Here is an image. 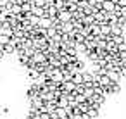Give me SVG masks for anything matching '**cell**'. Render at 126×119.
Segmentation results:
<instances>
[{"label": "cell", "instance_id": "cell-1", "mask_svg": "<svg viewBox=\"0 0 126 119\" xmlns=\"http://www.w3.org/2000/svg\"><path fill=\"white\" fill-rule=\"evenodd\" d=\"M57 19H59L62 24H66V23H71V21H73V14L66 9V11H61V12H59V17H57Z\"/></svg>", "mask_w": 126, "mask_h": 119}, {"label": "cell", "instance_id": "cell-2", "mask_svg": "<svg viewBox=\"0 0 126 119\" xmlns=\"http://www.w3.org/2000/svg\"><path fill=\"white\" fill-rule=\"evenodd\" d=\"M114 9H116V4L112 0H104L102 2V11L107 12V14H114Z\"/></svg>", "mask_w": 126, "mask_h": 119}, {"label": "cell", "instance_id": "cell-3", "mask_svg": "<svg viewBox=\"0 0 126 119\" xmlns=\"http://www.w3.org/2000/svg\"><path fill=\"white\" fill-rule=\"evenodd\" d=\"M100 35H102V36H105V38L112 36V26H110L109 23H104V24H100Z\"/></svg>", "mask_w": 126, "mask_h": 119}, {"label": "cell", "instance_id": "cell-4", "mask_svg": "<svg viewBox=\"0 0 126 119\" xmlns=\"http://www.w3.org/2000/svg\"><path fill=\"white\" fill-rule=\"evenodd\" d=\"M52 81H55V83H64V73H62V69H54V73H52V78H50Z\"/></svg>", "mask_w": 126, "mask_h": 119}, {"label": "cell", "instance_id": "cell-5", "mask_svg": "<svg viewBox=\"0 0 126 119\" xmlns=\"http://www.w3.org/2000/svg\"><path fill=\"white\" fill-rule=\"evenodd\" d=\"M61 90H62L64 93H73V91L76 90V85H74L73 81H64V83H61Z\"/></svg>", "mask_w": 126, "mask_h": 119}, {"label": "cell", "instance_id": "cell-6", "mask_svg": "<svg viewBox=\"0 0 126 119\" xmlns=\"http://www.w3.org/2000/svg\"><path fill=\"white\" fill-rule=\"evenodd\" d=\"M30 105H31V107H35V109H38V110H42V109L45 107V102H43L40 97H35V98H31V100H30Z\"/></svg>", "mask_w": 126, "mask_h": 119}, {"label": "cell", "instance_id": "cell-7", "mask_svg": "<svg viewBox=\"0 0 126 119\" xmlns=\"http://www.w3.org/2000/svg\"><path fill=\"white\" fill-rule=\"evenodd\" d=\"M38 26H40L42 30H45V31H47V30H50V28L54 26V21H52V19H48V17H43V19H40V24H38Z\"/></svg>", "mask_w": 126, "mask_h": 119}, {"label": "cell", "instance_id": "cell-8", "mask_svg": "<svg viewBox=\"0 0 126 119\" xmlns=\"http://www.w3.org/2000/svg\"><path fill=\"white\" fill-rule=\"evenodd\" d=\"M107 76H109V79L112 83H119V79H121V73L119 71H107Z\"/></svg>", "mask_w": 126, "mask_h": 119}, {"label": "cell", "instance_id": "cell-9", "mask_svg": "<svg viewBox=\"0 0 126 119\" xmlns=\"http://www.w3.org/2000/svg\"><path fill=\"white\" fill-rule=\"evenodd\" d=\"M97 83H98V86H102V88H109L112 81L109 79V76H107V74H104V76H100V79H98Z\"/></svg>", "mask_w": 126, "mask_h": 119}, {"label": "cell", "instance_id": "cell-10", "mask_svg": "<svg viewBox=\"0 0 126 119\" xmlns=\"http://www.w3.org/2000/svg\"><path fill=\"white\" fill-rule=\"evenodd\" d=\"M47 17H48V19H52V21H55V19L59 17V11H57L55 7H50V9H47Z\"/></svg>", "mask_w": 126, "mask_h": 119}, {"label": "cell", "instance_id": "cell-11", "mask_svg": "<svg viewBox=\"0 0 126 119\" xmlns=\"http://www.w3.org/2000/svg\"><path fill=\"white\" fill-rule=\"evenodd\" d=\"M88 116H90L92 119H97V117L100 116V107H97V105H92V107H90V110H88Z\"/></svg>", "mask_w": 126, "mask_h": 119}, {"label": "cell", "instance_id": "cell-12", "mask_svg": "<svg viewBox=\"0 0 126 119\" xmlns=\"http://www.w3.org/2000/svg\"><path fill=\"white\" fill-rule=\"evenodd\" d=\"M107 90H109V93L117 95V93H121V85H119V83H110V86H109Z\"/></svg>", "mask_w": 126, "mask_h": 119}, {"label": "cell", "instance_id": "cell-13", "mask_svg": "<svg viewBox=\"0 0 126 119\" xmlns=\"http://www.w3.org/2000/svg\"><path fill=\"white\" fill-rule=\"evenodd\" d=\"M112 36H124V30H123L121 26L114 24V26H112Z\"/></svg>", "mask_w": 126, "mask_h": 119}, {"label": "cell", "instance_id": "cell-14", "mask_svg": "<svg viewBox=\"0 0 126 119\" xmlns=\"http://www.w3.org/2000/svg\"><path fill=\"white\" fill-rule=\"evenodd\" d=\"M86 59H88L90 62H93V64H97V62L100 60V57H98V54H97V50H95V52H88V55H86Z\"/></svg>", "mask_w": 126, "mask_h": 119}, {"label": "cell", "instance_id": "cell-15", "mask_svg": "<svg viewBox=\"0 0 126 119\" xmlns=\"http://www.w3.org/2000/svg\"><path fill=\"white\" fill-rule=\"evenodd\" d=\"M54 7L61 12V11H66L67 9V4H66V0H55V5Z\"/></svg>", "mask_w": 126, "mask_h": 119}, {"label": "cell", "instance_id": "cell-16", "mask_svg": "<svg viewBox=\"0 0 126 119\" xmlns=\"http://www.w3.org/2000/svg\"><path fill=\"white\" fill-rule=\"evenodd\" d=\"M90 28H92V36H93V38H97V36H100V24H98V23H95V24H92Z\"/></svg>", "mask_w": 126, "mask_h": 119}, {"label": "cell", "instance_id": "cell-17", "mask_svg": "<svg viewBox=\"0 0 126 119\" xmlns=\"http://www.w3.org/2000/svg\"><path fill=\"white\" fill-rule=\"evenodd\" d=\"M83 83H93V74L88 73V71H85L83 73Z\"/></svg>", "mask_w": 126, "mask_h": 119}, {"label": "cell", "instance_id": "cell-18", "mask_svg": "<svg viewBox=\"0 0 126 119\" xmlns=\"http://www.w3.org/2000/svg\"><path fill=\"white\" fill-rule=\"evenodd\" d=\"M73 83L78 86V85H83V74H79V73H76L74 76H73Z\"/></svg>", "mask_w": 126, "mask_h": 119}, {"label": "cell", "instance_id": "cell-19", "mask_svg": "<svg viewBox=\"0 0 126 119\" xmlns=\"http://www.w3.org/2000/svg\"><path fill=\"white\" fill-rule=\"evenodd\" d=\"M83 24H85V26H92V24H95V17H93V16H85Z\"/></svg>", "mask_w": 126, "mask_h": 119}, {"label": "cell", "instance_id": "cell-20", "mask_svg": "<svg viewBox=\"0 0 126 119\" xmlns=\"http://www.w3.org/2000/svg\"><path fill=\"white\" fill-rule=\"evenodd\" d=\"M117 26H121L123 30H126V16H121V17H117Z\"/></svg>", "mask_w": 126, "mask_h": 119}, {"label": "cell", "instance_id": "cell-21", "mask_svg": "<svg viewBox=\"0 0 126 119\" xmlns=\"http://www.w3.org/2000/svg\"><path fill=\"white\" fill-rule=\"evenodd\" d=\"M74 98H76V104H78V105H81V104H86V97H85V95H76Z\"/></svg>", "mask_w": 126, "mask_h": 119}, {"label": "cell", "instance_id": "cell-22", "mask_svg": "<svg viewBox=\"0 0 126 119\" xmlns=\"http://www.w3.org/2000/svg\"><path fill=\"white\" fill-rule=\"evenodd\" d=\"M33 5H35V7H42V9H43V7H45V0H33Z\"/></svg>", "mask_w": 126, "mask_h": 119}, {"label": "cell", "instance_id": "cell-23", "mask_svg": "<svg viewBox=\"0 0 126 119\" xmlns=\"http://www.w3.org/2000/svg\"><path fill=\"white\" fill-rule=\"evenodd\" d=\"M117 52H119V54H121V52H126V42L121 43V45H117Z\"/></svg>", "mask_w": 126, "mask_h": 119}, {"label": "cell", "instance_id": "cell-24", "mask_svg": "<svg viewBox=\"0 0 126 119\" xmlns=\"http://www.w3.org/2000/svg\"><path fill=\"white\" fill-rule=\"evenodd\" d=\"M119 73H121V78H124V79H126V67H124V66L121 67V71H119Z\"/></svg>", "mask_w": 126, "mask_h": 119}, {"label": "cell", "instance_id": "cell-25", "mask_svg": "<svg viewBox=\"0 0 126 119\" xmlns=\"http://www.w3.org/2000/svg\"><path fill=\"white\" fill-rule=\"evenodd\" d=\"M117 5H121V7H126V0H117Z\"/></svg>", "mask_w": 126, "mask_h": 119}, {"label": "cell", "instance_id": "cell-26", "mask_svg": "<svg viewBox=\"0 0 126 119\" xmlns=\"http://www.w3.org/2000/svg\"><path fill=\"white\" fill-rule=\"evenodd\" d=\"M79 119H92V117H90V116H88V112H86V114H81V117H79Z\"/></svg>", "mask_w": 126, "mask_h": 119}, {"label": "cell", "instance_id": "cell-27", "mask_svg": "<svg viewBox=\"0 0 126 119\" xmlns=\"http://www.w3.org/2000/svg\"><path fill=\"white\" fill-rule=\"evenodd\" d=\"M52 119H59V117H52Z\"/></svg>", "mask_w": 126, "mask_h": 119}, {"label": "cell", "instance_id": "cell-28", "mask_svg": "<svg viewBox=\"0 0 126 119\" xmlns=\"http://www.w3.org/2000/svg\"><path fill=\"white\" fill-rule=\"evenodd\" d=\"M124 67H126V62H124Z\"/></svg>", "mask_w": 126, "mask_h": 119}, {"label": "cell", "instance_id": "cell-29", "mask_svg": "<svg viewBox=\"0 0 126 119\" xmlns=\"http://www.w3.org/2000/svg\"><path fill=\"white\" fill-rule=\"evenodd\" d=\"M100 2H104V0H100Z\"/></svg>", "mask_w": 126, "mask_h": 119}]
</instances>
